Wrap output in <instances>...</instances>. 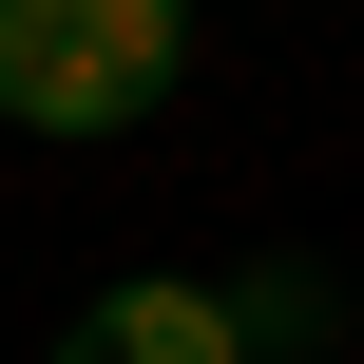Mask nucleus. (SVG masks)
Instances as JSON below:
<instances>
[{"mask_svg":"<svg viewBox=\"0 0 364 364\" xmlns=\"http://www.w3.org/2000/svg\"><path fill=\"white\" fill-rule=\"evenodd\" d=\"M211 307H230V346H250V364H326V346H346V288H326L307 250H269V269L211 288Z\"/></svg>","mask_w":364,"mask_h":364,"instance_id":"3","label":"nucleus"},{"mask_svg":"<svg viewBox=\"0 0 364 364\" xmlns=\"http://www.w3.org/2000/svg\"><path fill=\"white\" fill-rule=\"evenodd\" d=\"M38 364H250V346H230V307H211L192 269H154V288H96Z\"/></svg>","mask_w":364,"mask_h":364,"instance_id":"2","label":"nucleus"},{"mask_svg":"<svg viewBox=\"0 0 364 364\" xmlns=\"http://www.w3.org/2000/svg\"><path fill=\"white\" fill-rule=\"evenodd\" d=\"M192 58V0H0V115L19 134H134Z\"/></svg>","mask_w":364,"mask_h":364,"instance_id":"1","label":"nucleus"}]
</instances>
